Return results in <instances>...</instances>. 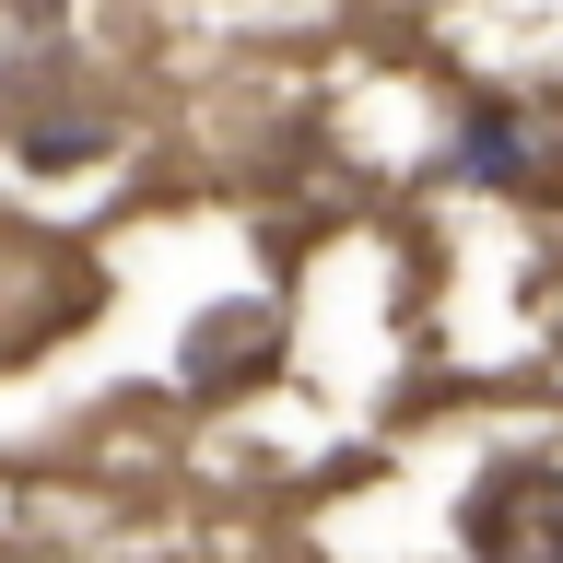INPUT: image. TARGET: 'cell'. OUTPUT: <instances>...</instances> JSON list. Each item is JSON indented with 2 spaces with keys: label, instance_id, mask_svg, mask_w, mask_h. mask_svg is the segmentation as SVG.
I'll use <instances>...</instances> for the list:
<instances>
[{
  "label": "cell",
  "instance_id": "1",
  "mask_svg": "<svg viewBox=\"0 0 563 563\" xmlns=\"http://www.w3.org/2000/svg\"><path fill=\"white\" fill-rule=\"evenodd\" d=\"M457 540H470V563H563V470L552 457L482 470L457 505Z\"/></svg>",
  "mask_w": 563,
  "mask_h": 563
},
{
  "label": "cell",
  "instance_id": "2",
  "mask_svg": "<svg viewBox=\"0 0 563 563\" xmlns=\"http://www.w3.org/2000/svg\"><path fill=\"white\" fill-rule=\"evenodd\" d=\"M457 165L493 176L505 200H540V211H552V200H563V106H540V95H493V106H470Z\"/></svg>",
  "mask_w": 563,
  "mask_h": 563
},
{
  "label": "cell",
  "instance_id": "3",
  "mask_svg": "<svg viewBox=\"0 0 563 563\" xmlns=\"http://www.w3.org/2000/svg\"><path fill=\"white\" fill-rule=\"evenodd\" d=\"M176 364H188V387H200V399H246V387L282 364V317H271V306H211L200 329H188V352H176Z\"/></svg>",
  "mask_w": 563,
  "mask_h": 563
}]
</instances>
